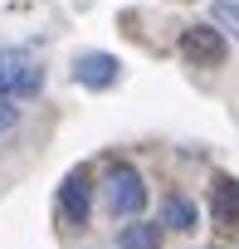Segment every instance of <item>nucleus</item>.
<instances>
[{
  "mask_svg": "<svg viewBox=\"0 0 239 249\" xmlns=\"http://www.w3.org/2000/svg\"><path fill=\"white\" fill-rule=\"evenodd\" d=\"M117 73H122V64H117L112 54H102V49H88V54H78L73 59V78L83 83V88H112L117 83Z\"/></svg>",
  "mask_w": 239,
  "mask_h": 249,
  "instance_id": "39448f33",
  "label": "nucleus"
},
{
  "mask_svg": "<svg viewBox=\"0 0 239 249\" xmlns=\"http://www.w3.org/2000/svg\"><path fill=\"white\" fill-rule=\"evenodd\" d=\"M210 215L224 230L239 225V181L234 176H215V186H210Z\"/></svg>",
  "mask_w": 239,
  "mask_h": 249,
  "instance_id": "423d86ee",
  "label": "nucleus"
},
{
  "mask_svg": "<svg viewBox=\"0 0 239 249\" xmlns=\"http://www.w3.org/2000/svg\"><path fill=\"white\" fill-rule=\"evenodd\" d=\"M161 225H171V230H195V205H190L186 196H166V205H161Z\"/></svg>",
  "mask_w": 239,
  "mask_h": 249,
  "instance_id": "6e6552de",
  "label": "nucleus"
},
{
  "mask_svg": "<svg viewBox=\"0 0 239 249\" xmlns=\"http://www.w3.org/2000/svg\"><path fill=\"white\" fill-rule=\"evenodd\" d=\"M44 88V69H34L30 54L20 49H0V98H25Z\"/></svg>",
  "mask_w": 239,
  "mask_h": 249,
  "instance_id": "f03ea898",
  "label": "nucleus"
},
{
  "mask_svg": "<svg viewBox=\"0 0 239 249\" xmlns=\"http://www.w3.org/2000/svg\"><path fill=\"white\" fill-rule=\"evenodd\" d=\"M181 54L195 69H215V64H224V35L215 25H186L181 30Z\"/></svg>",
  "mask_w": 239,
  "mask_h": 249,
  "instance_id": "7ed1b4c3",
  "label": "nucleus"
},
{
  "mask_svg": "<svg viewBox=\"0 0 239 249\" xmlns=\"http://www.w3.org/2000/svg\"><path fill=\"white\" fill-rule=\"evenodd\" d=\"M210 20L220 25V35H234V39H239V0H215V5H210Z\"/></svg>",
  "mask_w": 239,
  "mask_h": 249,
  "instance_id": "1a4fd4ad",
  "label": "nucleus"
},
{
  "mask_svg": "<svg viewBox=\"0 0 239 249\" xmlns=\"http://www.w3.org/2000/svg\"><path fill=\"white\" fill-rule=\"evenodd\" d=\"M88 205H93V181H88V171L78 166V171H68L64 186H59V215H64L68 225H88Z\"/></svg>",
  "mask_w": 239,
  "mask_h": 249,
  "instance_id": "20e7f679",
  "label": "nucleus"
},
{
  "mask_svg": "<svg viewBox=\"0 0 239 249\" xmlns=\"http://www.w3.org/2000/svg\"><path fill=\"white\" fill-rule=\"evenodd\" d=\"M117 249H161V230L137 220V225H127L122 234H117Z\"/></svg>",
  "mask_w": 239,
  "mask_h": 249,
  "instance_id": "0eeeda50",
  "label": "nucleus"
},
{
  "mask_svg": "<svg viewBox=\"0 0 239 249\" xmlns=\"http://www.w3.org/2000/svg\"><path fill=\"white\" fill-rule=\"evenodd\" d=\"M20 122V107H15V98H0V132H10Z\"/></svg>",
  "mask_w": 239,
  "mask_h": 249,
  "instance_id": "9d476101",
  "label": "nucleus"
},
{
  "mask_svg": "<svg viewBox=\"0 0 239 249\" xmlns=\"http://www.w3.org/2000/svg\"><path fill=\"white\" fill-rule=\"evenodd\" d=\"M142 205H147V181L137 176V166L112 161V171H107V210L112 215H142Z\"/></svg>",
  "mask_w": 239,
  "mask_h": 249,
  "instance_id": "f257e3e1",
  "label": "nucleus"
}]
</instances>
